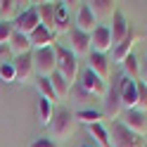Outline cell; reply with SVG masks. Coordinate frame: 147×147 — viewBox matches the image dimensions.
I'll return each instance as SVG.
<instances>
[{
  "label": "cell",
  "mask_w": 147,
  "mask_h": 147,
  "mask_svg": "<svg viewBox=\"0 0 147 147\" xmlns=\"http://www.w3.org/2000/svg\"><path fill=\"white\" fill-rule=\"evenodd\" d=\"M48 131L52 138H57V140H69L76 131V116H74L69 109H55L52 114V121L48 123Z\"/></svg>",
  "instance_id": "obj_1"
},
{
  "label": "cell",
  "mask_w": 147,
  "mask_h": 147,
  "mask_svg": "<svg viewBox=\"0 0 147 147\" xmlns=\"http://www.w3.org/2000/svg\"><path fill=\"white\" fill-rule=\"evenodd\" d=\"M109 131V140H112V147H147L142 135H135L133 131L121 123V121H112V126L107 128Z\"/></svg>",
  "instance_id": "obj_2"
},
{
  "label": "cell",
  "mask_w": 147,
  "mask_h": 147,
  "mask_svg": "<svg viewBox=\"0 0 147 147\" xmlns=\"http://www.w3.org/2000/svg\"><path fill=\"white\" fill-rule=\"evenodd\" d=\"M55 55H57V71L69 81V83H76V78H78V74H81V69H78V57H76L69 48H62V45L55 48Z\"/></svg>",
  "instance_id": "obj_3"
},
{
  "label": "cell",
  "mask_w": 147,
  "mask_h": 147,
  "mask_svg": "<svg viewBox=\"0 0 147 147\" xmlns=\"http://www.w3.org/2000/svg\"><path fill=\"white\" fill-rule=\"evenodd\" d=\"M33 67L38 71V76L50 78L57 71V55L55 48H45V50H33Z\"/></svg>",
  "instance_id": "obj_4"
},
{
  "label": "cell",
  "mask_w": 147,
  "mask_h": 147,
  "mask_svg": "<svg viewBox=\"0 0 147 147\" xmlns=\"http://www.w3.org/2000/svg\"><path fill=\"white\" fill-rule=\"evenodd\" d=\"M14 26V31L17 33H24V36H31L36 29L40 26V17H38V7L36 5H29V7H24L22 14L17 17V19L12 22Z\"/></svg>",
  "instance_id": "obj_5"
},
{
  "label": "cell",
  "mask_w": 147,
  "mask_h": 147,
  "mask_svg": "<svg viewBox=\"0 0 147 147\" xmlns=\"http://www.w3.org/2000/svg\"><path fill=\"white\" fill-rule=\"evenodd\" d=\"M123 112H126V109H123V105H121V93H119V83H114L112 88L107 90V95H105L102 114H105V119H112V121H119Z\"/></svg>",
  "instance_id": "obj_6"
},
{
  "label": "cell",
  "mask_w": 147,
  "mask_h": 147,
  "mask_svg": "<svg viewBox=\"0 0 147 147\" xmlns=\"http://www.w3.org/2000/svg\"><path fill=\"white\" fill-rule=\"evenodd\" d=\"M128 131H133L135 135H147V112H142V109H126V112L121 114V119H119Z\"/></svg>",
  "instance_id": "obj_7"
},
{
  "label": "cell",
  "mask_w": 147,
  "mask_h": 147,
  "mask_svg": "<svg viewBox=\"0 0 147 147\" xmlns=\"http://www.w3.org/2000/svg\"><path fill=\"white\" fill-rule=\"evenodd\" d=\"M78 86L86 90L88 95H93V97H105L107 95V90H109V86H107V81H102L100 76H95L90 69H86L83 74H81V81H78Z\"/></svg>",
  "instance_id": "obj_8"
},
{
  "label": "cell",
  "mask_w": 147,
  "mask_h": 147,
  "mask_svg": "<svg viewBox=\"0 0 147 147\" xmlns=\"http://www.w3.org/2000/svg\"><path fill=\"white\" fill-rule=\"evenodd\" d=\"M90 45H93V52H100V55H107L109 50L114 48L112 31H109L107 24H97V29L90 33Z\"/></svg>",
  "instance_id": "obj_9"
},
{
  "label": "cell",
  "mask_w": 147,
  "mask_h": 147,
  "mask_svg": "<svg viewBox=\"0 0 147 147\" xmlns=\"http://www.w3.org/2000/svg\"><path fill=\"white\" fill-rule=\"evenodd\" d=\"M140 40V33H135L133 29L128 31V36L121 40V43H116L114 48H112V62H116V64H121L128 55H133V48H135V43Z\"/></svg>",
  "instance_id": "obj_10"
},
{
  "label": "cell",
  "mask_w": 147,
  "mask_h": 147,
  "mask_svg": "<svg viewBox=\"0 0 147 147\" xmlns=\"http://www.w3.org/2000/svg\"><path fill=\"white\" fill-rule=\"evenodd\" d=\"M119 93H121V105L123 109H135L138 107V81L131 78H119Z\"/></svg>",
  "instance_id": "obj_11"
},
{
  "label": "cell",
  "mask_w": 147,
  "mask_h": 147,
  "mask_svg": "<svg viewBox=\"0 0 147 147\" xmlns=\"http://www.w3.org/2000/svg\"><path fill=\"white\" fill-rule=\"evenodd\" d=\"M12 67H14V74H17V81H19V83H26V81H29L33 74H36V67H33V52L14 57V59H12Z\"/></svg>",
  "instance_id": "obj_12"
},
{
  "label": "cell",
  "mask_w": 147,
  "mask_h": 147,
  "mask_svg": "<svg viewBox=\"0 0 147 147\" xmlns=\"http://www.w3.org/2000/svg\"><path fill=\"white\" fill-rule=\"evenodd\" d=\"M74 29H78L83 33H93L97 29V19H95V14L90 12V5L88 3H81L78 14H76V26H74Z\"/></svg>",
  "instance_id": "obj_13"
},
{
  "label": "cell",
  "mask_w": 147,
  "mask_h": 147,
  "mask_svg": "<svg viewBox=\"0 0 147 147\" xmlns=\"http://www.w3.org/2000/svg\"><path fill=\"white\" fill-rule=\"evenodd\" d=\"M69 36H71V48H69V50L76 55V57L93 52V45H90V33H83V31H78V29H71Z\"/></svg>",
  "instance_id": "obj_14"
},
{
  "label": "cell",
  "mask_w": 147,
  "mask_h": 147,
  "mask_svg": "<svg viewBox=\"0 0 147 147\" xmlns=\"http://www.w3.org/2000/svg\"><path fill=\"white\" fill-rule=\"evenodd\" d=\"M90 5V12L95 14V19L97 24L100 22H112V17L116 14V3H112V0H93V3H88Z\"/></svg>",
  "instance_id": "obj_15"
},
{
  "label": "cell",
  "mask_w": 147,
  "mask_h": 147,
  "mask_svg": "<svg viewBox=\"0 0 147 147\" xmlns=\"http://www.w3.org/2000/svg\"><path fill=\"white\" fill-rule=\"evenodd\" d=\"M109 31H112V43H114V45H116V43H121V40L126 38V36H128L131 26H128V19L123 17V12H121V10H116V14L112 17Z\"/></svg>",
  "instance_id": "obj_16"
},
{
  "label": "cell",
  "mask_w": 147,
  "mask_h": 147,
  "mask_svg": "<svg viewBox=\"0 0 147 147\" xmlns=\"http://www.w3.org/2000/svg\"><path fill=\"white\" fill-rule=\"evenodd\" d=\"M88 69L95 76H100L102 81H107L109 78V57L107 55H100V52H90L88 55Z\"/></svg>",
  "instance_id": "obj_17"
},
{
  "label": "cell",
  "mask_w": 147,
  "mask_h": 147,
  "mask_svg": "<svg viewBox=\"0 0 147 147\" xmlns=\"http://www.w3.org/2000/svg\"><path fill=\"white\" fill-rule=\"evenodd\" d=\"M71 31V19L67 14V3H55V29L52 33L59 36V33H67Z\"/></svg>",
  "instance_id": "obj_18"
},
{
  "label": "cell",
  "mask_w": 147,
  "mask_h": 147,
  "mask_svg": "<svg viewBox=\"0 0 147 147\" xmlns=\"http://www.w3.org/2000/svg\"><path fill=\"white\" fill-rule=\"evenodd\" d=\"M7 48H10L12 57H19V55H29V52L33 50V45H31V40H29V36L14 31L12 38H10V43H7Z\"/></svg>",
  "instance_id": "obj_19"
},
{
  "label": "cell",
  "mask_w": 147,
  "mask_h": 147,
  "mask_svg": "<svg viewBox=\"0 0 147 147\" xmlns=\"http://www.w3.org/2000/svg\"><path fill=\"white\" fill-rule=\"evenodd\" d=\"M29 40L33 45V50H45V48H52V43H55V33L48 31L45 26H38L31 36H29Z\"/></svg>",
  "instance_id": "obj_20"
},
{
  "label": "cell",
  "mask_w": 147,
  "mask_h": 147,
  "mask_svg": "<svg viewBox=\"0 0 147 147\" xmlns=\"http://www.w3.org/2000/svg\"><path fill=\"white\" fill-rule=\"evenodd\" d=\"M22 5H26V3H17V0H0V22L12 24L17 17L22 14Z\"/></svg>",
  "instance_id": "obj_21"
},
{
  "label": "cell",
  "mask_w": 147,
  "mask_h": 147,
  "mask_svg": "<svg viewBox=\"0 0 147 147\" xmlns=\"http://www.w3.org/2000/svg\"><path fill=\"white\" fill-rule=\"evenodd\" d=\"M50 83H52L55 95H57V102H59V100H67V97H69V93H71V83L62 76L59 71H55L52 76H50Z\"/></svg>",
  "instance_id": "obj_22"
},
{
  "label": "cell",
  "mask_w": 147,
  "mask_h": 147,
  "mask_svg": "<svg viewBox=\"0 0 147 147\" xmlns=\"http://www.w3.org/2000/svg\"><path fill=\"white\" fill-rule=\"evenodd\" d=\"M88 135L93 138V145L97 147H112V140H109V131L102 123H93L88 126Z\"/></svg>",
  "instance_id": "obj_23"
},
{
  "label": "cell",
  "mask_w": 147,
  "mask_h": 147,
  "mask_svg": "<svg viewBox=\"0 0 147 147\" xmlns=\"http://www.w3.org/2000/svg\"><path fill=\"white\" fill-rule=\"evenodd\" d=\"M38 17H40V26H45L48 31L55 29V3H38Z\"/></svg>",
  "instance_id": "obj_24"
},
{
  "label": "cell",
  "mask_w": 147,
  "mask_h": 147,
  "mask_svg": "<svg viewBox=\"0 0 147 147\" xmlns=\"http://www.w3.org/2000/svg\"><path fill=\"white\" fill-rule=\"evenodd\" d=\"M76 121H81V123H86V126H93V123H102V119H105V114H102V109H78L76 114Z\"/></svg>",
  "instance_id": "obj_25"
},
{
  "label": "cell",
  "mask_w": 147,
  "mask_h": 147,
  "mask_svg": "<svg viewBox=\"0 0 147 147\" xmlns=\"http://www.w3.org/2000/svg\"><path fill=\"white\" fill-rule=\"evenodd\" d=\"M123 67V76L131 78V81H140V59L135 57V55H128V57L121 62Z\"/></svg>",
  "instance_id": "obj_26"
},
{
  "label": "cell",
  "mask_w": 147,
  "mask_h": 147,
  "mask_svg": "<svg viewBox=\"0 0 147 147\" xmlns=\"http://www.w3.org/2000/svg\"><path fill=\"white\" fill-rule=\"evenodd\" d=\"M36 112H38V121L43 126H48L52 121V114H55V105L48 102L45 97H38V105H36Z\"/></svg>",
  "instance_id": "obj_27"
},
{
  "label": "cell",
  "mask_w": 147,
  "mask_h": 147,
  "mask_svg": "<svg viewBox=\"0 0 147 147\" xmlns=\"http://www.w3.org/2000/svg\"><path fill=\"white\" fill-rule=\"evenodd\" d=\"M36 88H38V97H45L48 102H52V105H55L57 95H55V90H52V83H50V78H45V76H38V78H36Z\"/></svg>",
  "instance_id": "obj_28"
},
{
  "label": "cell",
  "mask_w": 147,
  "mask_h": 147,
  "mask_svg": "<svg viewBox=\"0 0 147 147\" xmlns=\"http://www.w3.org/2000/svg\"><path fill=\"white\" fill-rule=\"evenodd\" d=\"M0 81H3V83H14V81H17V74H14L12 62L0 64Z\"/></svg>",
  "instance_id": "obj_29"
},
{
  "label": "cell",
  "mask_w": 147,
  "mask_h": 147,
  "mask_svg": "<svg viewBox=\"0 0 147 147\" xmlns=\"http://www.w3.org/2000/svg\"><path fill=\"white\" fill-rule=\"evenodd\" d=\"M12 33H14V26H12V24L0 22V45H7V43H10Z\"/></svg>",
  "instance_id": "obj_30"
},
{
  "label": "cell",
  "mask_w": 147,
  "mask_h": 147,
  "mask_svg": "<svg viewBox=\"0 0 147 147\" xmlns=\"http://www.w3.org/2000/svg\"><path fill=\"white\" fill-rule=\"evenodd\" d=\"M138 109L147 112V86L142 81H138Z\"/></svg>",
  "instance_id": "obj_31"
},
{
  "label": "cell",
  "mask_w": 147,
  "mask_h": 147,
  "mask_svg": "<svg viewBox=\"0 0 147 147\" xmlns=\"http://www.w3.org/2000/svg\"><path fill=\"white\" fill-rule=\"evenodd\" d=\"M69 95H71L74 100H76V102H90V100H95L93 95H88V93H86V90L81 88V86H76V88H74V90H71Z\"/></svg>",
  "instance_id": "obj_32"
},
{
  "label": "cell",
  "mask_w": 147,
  "mask_h": 147,
  "mask_svg": "<svg viewBox=\"0 0 147 147\" xmlns=\"http://www.w3.org/2000/svg\"><path fill=\"white\" fill-rule=\"evenodd\" d=\"M31 147H57V142L52 138H38V140L31 142Z\"/></svg>",
  "instance_id": "obj_33"
},
{
  "label": "cell",
  "mask_w": 147,
  "mask_h": 147,
  "mask_svg": "<svg viewBox=\"0 0 147 147\" xmlns=\"http://www.w3.org/2000/svg\"><path fill=\"white\" fill-rule=\"evenodd\" d=\"M14 57H12V52H10V48L7 45H0V64H7V62H12Z\"/></svg>",
  "instance_id": "obj_34"
},
{
  "label": "cell",
  "mask_w": 147,
  "mask_h": 147,
  "mask_svg": "<svg viewBox=\"0 0 147 147\" xmlns=\"http://www.w3.org/2000/svg\"><path fill=\"white\" fill-rule=\"evenodd\" d=\"M140 81H142V83L147 86V57L140 62Z\"/></svg>",
  "instance_id": "obj_35"
},
{
  "label": "cell",
  "mask_w": 147,
  "mask_h": 147,
  "mask_svg": "<svg viewBox=\"0 0 147 147\" xmlns=\"http://www.w3.org/2000/svg\"><path fill=\"white\" fill-rule=\"evenodd\" d=\"M81 147H97V145H93V142H86V145H81Z\"/></svg>",
  "instance_id": "obj_36"
}]
</instances>
